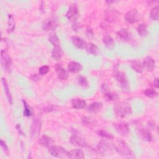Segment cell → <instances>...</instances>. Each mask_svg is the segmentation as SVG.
Here are the masks:
<instances>
[{"instance_id":"cell-24","label":"cell","mask_w":159,"mask_h":159,"mask_svg":"<svg viewBox=\"0 0 159 159\" xmlns=\"http://www.w3.org/2000/svg\"><path fill=\"white\" fill-rule=\"evenodd\" d=\"M102 42L104 43V44L105 45L106 47L107 48H108L109 50H112L114 47V42L113 39L108 35H104L102 38Z\"/></svg>"},{"instance_id":"cell-48","label":"cell","mask_w":159,"mask_h":159,"mask_svg":"<svg viewBox=\"0 0 159 159\" xmlns=\"http://www.w3.org/2000/svg\"><path fill=\"white\" fill-rule=\"evenodd\" d=\"M116 2L115 1H111V0H109V1H106V2L108 3L109 4H111L114 3V2Z\"/></svg>"},{"instance_id":"cell-11","label":"cell","mask_w":159,"mask_h":159,"mask_svg":"<svg viewBox=\"0 0 159 159\" xmlns=\"http://www.w3.org/2000/svg\"><path fill=\"white\" fill-rule=\"evenodd\" d=\"M70 142L75 145L80 147H88V143L86 141L80 136L77 135H73L70 138Z\"/></svg>"},{"instance_id":"cell-1","label":"cell","mask_w":159,"mask_h":159,"mask_svg":"<svg viewBox=\"0 0 159 159\" xmlns=\"http://www.w3.org/2000/svg\"><path fill=\"white\" fill-rule=\"evenodd\" d=\"M114 111L116 116L120 118L130 116L132 112L130 104L126 102H120L116 104L114 106Z\"/></svg>"},{"instance_id":"cell-34","label":"cell","mask_w":159,"mask_h":159,"mask_svg":"<svg viewBox=\"0 0 159 159\" xmlns=\"http://www.w3.org/2000/svg\"><path fill=\"white\" fill-rule=\"evenodd\" d=\"M158 11H159V6L157 5L156 6L153 7L151 11H150V18L153 20H158L159 15H158Z\"/></svg>"},{"instance_id":"cell-6","label":"cell","mask_w":159,"mask_h":159,"mask_svg":"<svg viewBox=\"0 0 159 159\" xmlns=\"http://www.w3.org/2000/svg\"><path fill=\"white\" fill-rule=\"evenodd\" d=\"M41 124L42 122L40 118L36 117L33 119L30 128V134L32 137L35 138L39 135L40 133Z\"/></svg>"},{"instance_id":"cell-12","label":"cell","mask_w":159,"mask_h":159,"mask_svg":"<svg viewBox=\"0 0 159 159\" xmlns=\"http://www.w3.org/2000/svg\"><path fill=\"white\" fill-rule=\"evenodd\" d=\"M58 25L57 21L55 19L50 18L48 19L45 20L42 24V29L44 30H55Z\"/></svg>"},{"instance_id":"cell-15","label":"cell","mask_w":159,"mask_h":159,"mask_svg":"<svg viewBox=\"0 0 159 159\" xmlns=\"http://www.w3.org/2000/svg\"><path fill=\"white\" fill-rule=\"evenodd\" d=\"M143 68L147 70L148 71H153L155 67V60L150 56L146 57L143 61Z\"/></svg>"},{"instance_id":"cell-18","label":"cell","mask_w":159,"mask_h":159,"mask_svg":"<svg viewBox=\"0 0 159 159\" xmlns=\"http://www.w3.org/2000/svg\"><path fill=\"white\" fill-rule=\"evenodd\" d=\"M68 158L72 159H83L84 156L81 150L74 149L68 152Z\"/></svg>"},{"instance_id":"cell-8","label":"cell","mask_w":159,"mask_h":159,"mask_svg":"<svg viewBox=\"0 0 159 159\" xmlns=\"http://www.w3.org/2000/svg\"><path fill=\"white\" fill-rule=\"evenodd\" d=\"M139 19V13L136 9H132L129 10L125 15V20L130 23L134 24L137 22Z\"/></svg>"},{"instance_id":"cell-40","label":"cell","mask_w":159,"mask_h":159,"mask_svg":"<svg viewBox=\"0 0 159 159\" xmlns=\"http://www.w3.org/2000/svg\"><path fill=\"white\" fill-rule=\"evenodd\" d=\"M0 145H1V148H2V150H3V152H4L5 153H6V154L7 155L8 153H9V149H8V147H7V146L6 142H5L4 140H1Z\"/></svg>"},{"instance_id":"cell-19","label":"cell","mask_w":159,"mask_h":159,"mask_svg":"<svg viewBox=\"0 0 159 159\" xmlns=\"http://www.w3.org/2000/svg\"><path fill=\"white\" fill-rule=\"evenodd\" d=\"M139 135L142 140L147 142H151L153 139L152 135L148 129H140L139 130Z\"/></svg>"},{"instance_id":"cell-4","label":"cell","mask_w":159,"mask_h":159,"mask_svg":"<svg viewBox=\"0 0 159 159\" xmlns=\"http://www.w3.org/2000/svg\"><path fill=\"white\" fill-rule=\"evenodd\" d=\"M48 152L54 157L64 158L68 157V152L64 148L61 146L51 145L48 147Z\"/></svg>"},{"instance_id":"cell-41","label":"cell","mask_w":159,"mask_h":159,"mask_svg":"<svg viewBox=\"0 0 159 159\" xmlns=\"http://www.w3.org/2000/svg\"><path fill=\"white\" fill-rule=\"evenodd\" d=\"M93 31L90 27H88L86 29V35L88 38H91L93 36Z\"/></svg>"},{"instance_id":"cell-7","label":"cell","mask_w":159,"mask_h":159,"mask_svg":"<svg viewBox=\"0 0 159 159\" xmlns=\"http://www.w3.org/2000/svg\"><path fill=\"white\" fill-rule=\"evenodd\" d=\"M101 90L102 94H104L105 98L107 101H114L118 98L117 94L114 92H112L110 90L108 86L105 83H102L101 84Z\"/></svg>"},{"instance_id":"cell-23","label":"cell","mask_w":159,"mask_h":159,"mask_svg":"<svg viewBox=\"0 0 159 159\" xmlns=\"http://www.w3.org/2000/svg\"><path fill=\"white\" fill-rule=\"evenodd\" d=\"M109 148H110V146L108 143H107L104 140H101L98 143L96 146V150L99 153L103 154V153H105L107 151H108Z\"/></svg>"},{"instance_id":"cell-45","label":"cell","mask_w":159,"mask_h":159,"mask_svg":"<svg viewBox=\"0 0 159 159\" xmlns=\"http://www.w3.org/2000/svg\"><path fill=\"white\" fill-rule=\"evenodd\" d=\"M148 127L149 129H155L157 127L156 124H155V122H148Z\"/></svg>"},{"instance_id":"cell-28","label":"cell","mask_w":159,"mask_h":159,"mask_svg":"<svg viewBox=\"0 0 159 159\" xmlns=\"http://www.w3.org/2000/svg\"><path fill=\"white\" fill-rule=\"evenodd\" d=\"M131 67L134 70H135L137 73H142L144 69L143 63L139 60H136L132 61Z\"/></svg>"},{"instance_id":"cell-46","label":"cell","mask_w":159,"mask_h":159,"mask_svg":"<svg viewBox=\"0 0 159 159\" xmlns=\"http://www.w3.org/2000/svg\"><path fill=\"white\" fill-rule=\"evenodd\" d=\"M30 78L33 81H37L39 80V76L37 74H34L30 76Z\"/></svg>"},{"instance_id":"cell-42","label":"cell","mask_w":159,"mask_h":159,"mask_svg":"<svg viewBox=\"0 0 159 159\" xmlns=\"http://www.w3.org/2000/svg\"><path fill=\"white\" fill-rule=\"evenodd\" d=\"M55 108H56V106H54L50 105V106H48L46 107L45 108H44L43 111V112H51V111H55Z\"/></svg>"},{"instance_id":"cell-22","label":"cell","mask_w":159,"mask_h":159,"mask_svg":"<svg viewBox=\"0 0 159 159\" xmlns=\"http://www.w3.org/2000/svg\"><path fill=\"white\" fill-rule=\"evenodd\" d=\"M39 142L41 145H42L43 147H48L52 145L54 141L51 137H50L47 135H43L40 137V138L39 140Z\"/></svg>"},{"instance_id":"cell-25","label":"cell","mask_w":159,"mask_h":159,"mask_svg":"<svg viewBox=\"0 0 159 159\" xmlns=\"http://www.w3.org/2000/svg\"><path fill=\"white\" fill-rule=\"evenodd\" d=\"M102 107V104L101 102H94L88 106V111L90 112H98Z\"/></svg>"},{"instance_id":"cell-30","label":"cell","mask_w":159,"mask_h":159,"mask_svg":"<svg viewBox=\"0 0 159 159\" xmlns=\"http://www.w3.org/2000/svg\"><path fill=\"white\" fill-rule=\"evenodd\" d=\"M15 19L12 14L8 15V20H7V32L11 33L14 31L15 29Z\"/></svg>"},{"instance_id":"cell-39","label":"cell","mask_w":159,"mask_h":159,"mask_svg":"<svg viewBox=\"0 0 159 159\" xmlns=\"http://www.w3.org/2000/svg\"><path fill=\"white\" fill-rule=\"evenodd\" d=\"M49 71V67L47 65H44V66H41L40 68H39V73L40 75H45L47 74Z\"/></svg>"},{"instance_id":"cell-13","label":"cell","mask_w":159,"mask_h":159,"mask_svg":"<svg viewBox=\"0 0 159 159\" xmlns=\"http://www.w3.org/2000/svg\"><path fill=\"white\" fill-rule=\"evenodd\" d=\"M55 69L58 79L61 80H66L68 77V71L62 66L61 65L57 63L55 65Z\"/></svg>"},{"instance_id":"cell-17","label":"cell","mask_w":159,"mask_h":159,"mask_svg":"<svg viewBox=\"0 0 159 159\" xmlns=\"http://www.w3.org/2000/svg\"><path fill=\"white\" fill-rule=\"evenodd\" d=\"M117 37L122 41H129L131 38V34L127 29H121L117 33Z\"/></svg>"},{"instance_id":"cell-3","label":"cell","mask_w":159,"mask_h":159,"mask_svg":"<svg viewBox=\"0 0 159 159\" xmlns=\"http://www.w3.org/2000/svg\"><path fill=\"white\" fill-rule=\"evenodd\" d=\"M113 75H114V77L116 79V80L120 84V86L122 89L125 92L129 91L130 90V86H129L128 79L125 73L122 71L115 70L114 71Z\"/></svg>"},{"instance_id":"cell-43","label":"cell","mask_w":159,"mask_h":159,"mask_svg":"<svg viewBox=\"0 0 159 159\" xmlns=\"http://www.w3.org/2000/svg\"><path fill=\"white\" fill-rule=\"evenodd\" d=\"M16 129H17V132H18V133H19V134H20V135H23V136H25L24 132H23V130H22V129L21 126H20V124H17L16 126Z\"/></svg>"},{"instance_id":"cell-16","label":"cell","mask_w":159,"mask_h":159,"mask_svg":"<svg viewBox=\"0 0 159 159\" xmlns=\"http://www.w3.org/2000/svg\"><path fill=\"white\" fill-rule=\"evenodd\" d=\"M67 68L70 72L73 73H77L82 70L83 66L80 63L72 61L68 64Z\"/></svg>"},{"instance_id":"cell-5","label":"cell","mask_w":159,"mask_h":159,"mask_svg":"<svg viewBox=\"0 0 159 159\" xmlns=\"http://www.w3.org/2000/svg\"><path fill=\"white\" fill-rule=\"evenodd\" d=\"M1 63L2 68L6 71L11 72L12 61L9 53L5 50H2L1 52Z\"/></svg>"},{"instance_id":"cell-14","label":"cell","mask_w":159,"mask_h":159,"mask_svg":"<svg viewBox=\"0 0 159 159\" xmlns=\"http://www.w3.org/2000/svg\"><path fill=\"white\" fill-rule=\"evenodd\" d=\"M119 13L114 9H107L104 13V19L107 22H114L118 17Z\"/></svg>"},{"instance_id":"cell-36","label":"cell","mask_w":159,"mask_h":159,"mask_svg":"<svg viewBox=\"0 0 159 159\" xmlns=\"http://www.w3.org/2000/svg\"><path fill=\"white\" fill-rule=\"evenodd\" d=\"M97 134L99 136H101L102 138L104 139H113V135L112 134H111L110 133L107 132V131L104 130H98L97 131Z\"/></svg>"},{"instance_id":"cell-20","label":"cell","mask_w":159,"mask_h":159,"mask_svg":"<svg viewBox=\"0 0 159 159\" xmlns=\"http://www.w3.org/2000/svg\"><path fill=\"white\" fill-rule=\"evenodd\" d=\"M71 40L73 45L78 48H85L86 47L87 42L81 37L73 36L71 38Z\"/></svg>"},{"instance_id":"cell-38","label":"cell","mask_w":159,"mask_h":159,"mask_svg":"<svg viewBox=\"0 0 159 159\" xmlns=\"http://www.w3.org/2000/svg\"><path fill=\"white\" fill-rule=\"evenodd\" d=\"M81 121L82 123L83 124V125H84L85 126H87L88 127H91L93 125H94V121L89 117H83L81 119Z\"/></svg>"},{"instance_id":"cell-33","label":"cell","mask_w":159,"mask_h":159,"mask_svg":"<svg viewBox=\"0 0 159 159\" xmlns=\"http://www.w3.org/2000/svg\"><path fill=\"white\" fill-rule=\"evenodd\" d=\"M23 102V104H24V116H26V117H29L30 116L32 115V109L30 107V106L27 103V102L24 100L22 101Z\"/></svg>"},{"instance_id":"cell-31","label":"cell","mask_w":159,"mask_h":159,"mask_svg":"<svg viewBox=\"0 0 159 159\" xmlns=\"http://www.w3.org/2000/svg\"><path fill=\"white\" fill-rule=\"evenodd\" d=\"M138 34L141 37H145L147 35L148 30H147V26L145 24L142 23L139 24L137 29Z\"/></svg>"},{"instance_id":"cell-29","label":"cell","mask_w":159,"mask_h":159,"mask_svg":"<svg viewBox=\"0 0 159 159\" xmlns=\"http://www.w3.org/2000/svg\"><path fill=\"white\" fill-rule=\"evenodd\" d=\"M85 48L86 49V51L89 53L93 54L94 55H97L99 53V49L98 47L95 44L91 42L87 43V45Z\"/></svg>"},{"instance_id":"cell-47","label":"cell","mask_w":159,"mask_h":159,"mask_svg":"<svg viewBox=\"0 0 159 159\" xmlns=\"http://www.w3.org/2000/svg\"><path fill=\"white\" fill-rule=\"evenodd\" d=\"M153 85L155 88H158V78H155L153 80Z\"/></svg>"},{"instance_id":"cell-9","label":"cell","mask_w":159,"mask_h":159,"mask_svg":"<svg viewBox=\"0 0 159 159\" xmlns=\"http://www.w3.org/2000/svg\"><path fill=\"white\" fill-rule=\"evenodd\" d=\"M114 126L115 127L117 132L122 136H125L129 133V127L128 124L125 122H117L114 123Z\"/></svg>"},{"instance_id":"cell-21","label":"cell","mask_w":159,"mask_h":159,"mask_svg":"<svg viewBox=\"0 0 159 159\" xmlns=\"http://www.w3.org/2000/svg\"><path fill=\"white\" fill-rule=\"evenodd\" d=\"M1 80H2V85H3L4 91V93L6 94V98H7L9 104H12V98L10 90H9V86H8V84L7 83V81L4 78H2Z\"/></svg>"},{"instance_id":"cell-37","label":"cell","mask_w":159,"mask_h":159,"mask_svg":"<svg viewBox=\"0 0 159 159\" xmlns=\"http://www.w3.org/2000/svg\"><path fill=\"white\" fill-rule=\"evenodd\" d=\"M143 93L146 96H147L148 98H155L158 94L157 92L153 88H147V89H146Z\"/></svg>"},{"instance_id":"cell-27","label":"cell","mask_w":159,"mask_h":159,"mask_svg":"<svg viewBox=\"0 0 159 159\" xmlns=\"http://www.w3.org/2000/svg\"><path fill=\"white\" fill-rule=\"evenodd\" d=\"M63 56V51L60 46L53 47L52 52V57L55 60H59Z\"/></svg>"},{"instance_id":"cell-32","label":"cell","mask_w":159,"mask_h":159,"mask_svg":"<svg viewBox=\"0 0 159 159\" xmlns=\"http://www.w3.org/2000/svg\"><path fill=\"white\" fill-rule=\"evenodd\" d=\"M48 40L51 42V43L53 45V47L60 46V43L59 39H58V37H57V35L55 33H54V32L51 33L49 35Z\"/></svg>"},{"instance_id":"cell-44","label":"cell","mask_w":159,"mask_h":159,"mask_svg":"<svg viewBox=\"0 0 159 159\" xmlns=\"http://www.w3.org/2000/svg\"><path fill=\"white\" fill-rule=\"evenodd\" d=\"M80 25L79 23L77 22L76 20H75V21L72 23V27H73V29L75 30H76L77 29H78L80 28V25Z\"/></svg>"},{"instance_id":"cell-10","label":"cell","mask_w":159,"mask_h":159,"mask_svg":"<svg viewBox=\"0 0 159 159\" xmlns=\"http://www.w3.org/2000/svg\"><path fill=\"white\" fill-rule=\"evenodd\" d=\"M66 16L69 20H71L73 21L76 20V19L79 16V12L78 6L76 3H72L70 6L66 14Z\"/></svg>"},{"instance_id":"cell-35","label":"cell","mask_w":159,"mask_h":159,"mask_svg":"<svg viewBox=\"0 0 159 159\" xmlns=\"http://www.w3.org/2000/svg\"><path fill=\"white\" fill-rule=\"evenodd\" d=\"M77 81L80 86L84 88H86L88 87V82L86 77L81 75H79L77 78Z\"/></svg>"},{"instance_id":"cell-2","label":"cell","mask_w":159,"mask_h":159,"mask_svg":"<svg viewBox=\"0 0 159 159\" xmlns=\"http://www.w3.org/2000/svg\"><path fill=\"white\" fill-rule=\"evenodd\" d=\"M114 148L116 151L124 158H135V155L134 152L132 151L130 148L127 145V144L122 140L117 141L114 145Z\"/></svg>"},{"instance_id":"cell-26","label":"cell","mask_w":159,"mask_h":159,"mask_svg":"<svg viewBox=\"0 0 159 159\" xmlns=\"http://www.w3.org/2000/svg\"><path fill=\"white\" fill-rule=\"evenodd\" d=\"M86 102L85 101L80 99V98H75L71 101V106L73 108L80 109H83L86 106Z\"/></svg>"}]
</instances>
